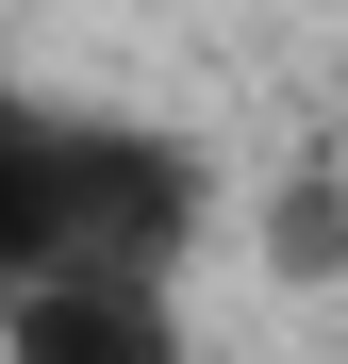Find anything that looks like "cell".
I'll return each mask as SVG.
<instances>
[{
  "instance_id": "cell-1",
  "label": "cell",
  "mask_w": 348,
  "mask_h": 364,
  "mask_svg": "<svg viewBox=\"0 0 348 364\" xmlns=\"http://www.w3.org/2000/svg\"><path fill=\"white\" fill-rule=\"evenodd\" d=\"M0 364H183V315L133 265H33L0 282Z\"/></svg>"
},
{
  "instance_id": "cell-2",
  "label": "cell",
  "mask_w": 348,
  "mask_h": 364,
  "mask_svg": "<svg viewBox=\"0 0 348 364\" xmlns=\"http://www.w3.org/2000/svg\"><path fill=\"white\" fill-rule=\"evenodd\" d=\"M67 149H83V116L0 67V282L67 265Z\"/></svg>"
}]
</instances>
